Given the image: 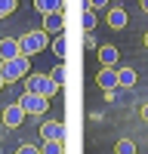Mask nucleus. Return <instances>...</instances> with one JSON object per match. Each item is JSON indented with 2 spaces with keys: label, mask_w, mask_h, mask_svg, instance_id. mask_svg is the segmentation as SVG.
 I'll return each mask as SVG.
<instances>
[{
  "label": "nucleus",
  "mask_w": 148,
  "mask_h": 154,
  "mask_svg": "<svg viewBox=\"0 0 148 154\" xmlns=\"http://www.w3.org/2000/svg\"><path fill=\"white\" fill-rule=\"evenodd\" d=\"M142 12H148V0H142Z\"/></svg>",
  "instance_id": "obj_24"
},
{
  "label": "nucleus",
  "mask_w": 148,
  "mask_h": 154,
  "mask_svg": "<svg viewBox=\"0 0 148 154\" xmlns=\"http://www.w3.org/2000/svg\"><path fill=\"white\" fill-rule=\"evenodd\" d=\"M46 43H49V34L43 28L40 31H28V34L19 37V46H22L25 56H34V53H40V49H46Z\"/></svg>",
  "instance_id": "obj_3"
},
{
  "label": "nucleus",
  "mask_w": 148,
  "mask_h": 154,
  "mask_svg": "<svg viewBox=\"0 0 148 154\" xmlns=\"http://www.w3.org/2000/svg\"><path fill=\"white\" fill-rule=\"evenodd\" d=\"M49 77H53L56 86H65V80H68V68H65V65H56L53 71H49Z\"/></svg>",
  "instance_id": "obj_14"
},
{
  "label": "nucleus",
  "mask_w": 148,
  "mask_h": 154,
  "mask_svg": "<svg viewBox=\"0 0 148 154\" xmlns=\"http://www.w3.org/2000/svg\"><path fill=\"white\" fill-rule=\"evenodd\" d=\"M28 59H31V56L19 53L16 59L0 62V74H3V80H6V83H12V80H22V77L28 74V68H31V62H28Z\"/></svg>",
  "instance_id": "obj_1"
},
{
  "label": "nucleus",
  "mask_w": 148,
  "mask_h": 154,
  "mask_svg": "<svg viewBox=\"0 0 148 154\" xmlns=\"http://www.w3.org/2000/svg\"><path fill=\"white\" fill-rule=\"evenodd\" d=\"M40 139H43V142L59 139V142H62V139H65V126H62L59 120H43L40 123Z\"/></svg>",
  "instance_id": "obj_6"
},
{
  "label": "nucleus",
  "mask_w": 148,
  "mask_h": 154,
  "mask_svg": "<svg viewBox=\"0 0 148 154\" xmlns=\"http://www.w3.org/2000/svg\"><path fill=\"white\" fill-rule=\"evenodd\" d=\"M3 123L9 126V130H16V126H22V123H25V111H22L19 102H16V105H6V108H3Z\"/></svg>",
  "instance_id": "obj_7"
},
{
  "label": "nucleus",
  "mask_w": 148,
  "mask_h": 154,
  "mask_svg": "<svg viewBox=\"0 0 148 154\" xmlns=\"http://www.w3.org/2000/svg\"><path fill=\"white\" fill-rule=\"evenodd\" d=\"M34 9L40 12V16H46V12L62 9V0H34Z\"/></svg>",
  "instance_id": "obj_13"
},
{
  "label": "nucleus",
  "mask_w": 148,
  "mask_h": 154,
  "mask_svg": "<svg viewBox=\"0 0 148 154\" xmlns=\"http://www.w3.org/2000/svg\"><path fill=\"white\" fill-rule=\"evenodd\" d=\"M142 120L148 123V105H142Z\"/></svg>",
  "instance_id": "obj_23"
},
{
  "label": "nucleus",
  "mask_w": 148,
  "mask_h": 154,
  "mask_svg": "<svg viewBox=\"0 0 148 154\" xmlns=\"http://www.w3.org/2000/svg\"><path fill=\"white\" fill-rule=\"evenodd\" d=\"M59 89L62 86H56L49 74H28V80H25V93H37V96H46V99H53Z\"/></svg>",
  "instance_id": "obj_2"
},
{
  "label": "nucleus",
  "mask_w": 148,
  "mask_h": 154,
  "mask_svg": "<svg viewBox=\"0 0 148 154\" xmlns=\"http://www.w3.org/2000/svg\"><path fill=\"white\" fill-rule=\"evenodd\" d=\"M19 53H22V46H19V40H16V37H3V40H0V62L16 59Z\"/></svg>",
  "instance_id": "obj_9"
},
{
  "label": "nucleus",
  "mask_w": 148,
  "mask_h": 154,
  "mask_svg": "<svg viewBox=\"0 0 148 154\" xmlns=\"http://www.w3.org/2000/svg\"><path fill=\"white\" fill-rule=\"evenodd\" d=\"M9 12H16V0H0V19H6Z\"/></svg>",
  "instance_id": "obj_19"
},
{
  "label": "nucleus",
  "mask_w": 148,
  "mask_h": 154,
  "mask_svg": "<svg viewBox=\"0 0 148 154\" xmlns=\"http://www.w3.org/2000/svg\"><path fill=\"white\" fill-rule=\"evenodd\" d=\"M145 46H148V34H145Z\"/></svg>",
  "instance_id": "obj_26"
},
{
  "label": "nucleus",
  "mask_w": 148,
  "mask_h": 154,
  "mask_svg": "<svg viewBox=\"0 0 148 154\" xmlns=\"http://www.w3.org/2000/svg\"><path fill=\"white\" fill-rule=\"evenodd\" d=\"M62 28H65V16H62V9L46 12V16H43V31L46 34H62Z\"/></svg>",
  "instance_id": "obj_8"
},
{
  "label": "nucleus",
  "mask_w": 148,
  "mask_h": 154,
  "mask_svg": "<svg viewBox=\"0 0 148 154\" xmlns=\"http://www.w3.org/2000/svg\"><path fill=\"white\" fill-rule=\"evenodd\" d=\"M114 154H136V142H130V139H120V142L114 145Z\"/></svg>",
  "instance_id": "obj_18"
},
{
  "label": "nucleus",
  "mask_w": 148,
  "mask_h": 154,
  "mask_svg": "<svg viewBox=\"0 0 148 154\" xmlns=\"http://www.w3.org/2000/svg\"><path fill=\"white\" fill-rule=\"evenodd\" d=\"M99 86H102L105 93H114L117 89V68L114 65H102L99 68Z\"/></svg>",
  "instance_id": "obj_5"
},
{
  "label": "nucleus",
  "mask_w": 148,
  "mask_h": 154,
  "mask_svg": "<svg viewBox=\"0 0 148 154\" xmlns=\"http://www.w3.org/2000/svg\"><path fill=\"white\" fill-rule=\"evenodd\" d=\"M127 22H130V16H127V9H120V6H114V9H111L108 12V25H111V28H127Z\"/></svg>",
  "instance_id": "obj_10"
},
{
  "label": "nucleus",
  "mask_w": 148,
  "mask_h": 154,
  "mask_svg": "<svg viewBox=\"0 0 148 154\" xmlns=\"http://www.w3.org/2000/svg\"><path fill=\"white\" fill-rule=\"evenodd\" d=\"M53 53H56V59L68 56V40H65V37H56V40H53Z\"/></svg>",
  "instance_id": "obj_17"
},
{
  "label": "nucleus",
  "mask_w": 148,
  "mask_h": 154,
  "mask_svg": "<svg viewBox=\"0 0 148 154\" xmlns=\"http://www.w3.org/2000/svg\"><path fill=\"white\" fill-rule=\"evenodd\" d=\"M117 86H136V71L133 68H117Z\"/></svg>",
  "instance_id": "obj_12"
},
{
  "label": "nucleus",
  "mask_w": 148,
  "mask_h": 154,
  "mask_svg": "<svg viewBox=\"0 0 148 154\" xmlns=\"http://www.w3.org/2000/svg\"><path fill=\"white\" fill-rule=\"evenodd\" d=\"M40 154H65V148H62L59 139H49V142L40 145Z\"/></svg>",
  "instance_id": "obj_15"
},
{
  "label": "nucleus",
  "mask_w": 148,
  "mask_h": 154,
  "mask_svg": "<svg viewBox=\"0 0 148 154\" xmlns=\"http://www.w3.org/2000/svg\"><path fill=\"white\" fill-rule=\"evenodd\" d=\"M19 105L25 114H46L49 111V99L46 96H37V93H22Z\"/></svg>",
  "instance_id": "obj_4"
},
{
  "label": "nucleus",
  "mask_w": 148,
  "mask_h": 154,
  "mask_svg": "<svg viewBox=\"0 0 148 154\" xmlns=\"http://www.w3.org/2000/svg\"><path fill=\"white\" fill-rule=\"evenodd\" d=\"M96 9H90V6H83V31H93L96 28Z\"/></svg>",
  "instance_id": "obj_16"
},
{
  "label": "nucleus",
  "mask_w": 148,
  "mask_h": 154,
  "mask_svg": "<svg viewBox=\"0 0 148 154\" xmlns=\"http://www.w3.org/2000/svg\"><path fill=\"white\" fill-rule=\"evenodd\" d=\"M83 46L86 49H96L99 43H96V37H93V31H86V37H83Z\"/></svg>",
  "instance_id": "obj_21"
},
{
  "label": "nucleus",
  "mask_w": 148,
  "mask_h": 154,
  "mask_svg": "<svg viewBox=\"0 0 148 154\" xmlns=\"http://www.w3.org/2000/svg\"><path fill=\"white\" fill-rule=\"evenodd\" d=\"M108 3H111V0H86L83 6H90V9H96V12H99V9H105Z\"/></svg>",
  "instance_id": "obj_20"
},
{
  "label": "nucleus",
  "mask_w": 148,
  "mask_h": 154,
  "mask_svg": "<svg viewBox=\"0 0 148 154\" xmlns=\"http://www.w3.org/2000/svg\"><path fill=\"white\" fill-rule=\"evenodd\" d=\"M16 154H40V148H34V145H22Z\"/></svg>",
  "instance_id": "obj_22"
},
{
  "label": "nucleus",
  "mask_w": 148,
  "mask_h": 154,
  "mask_svg": "<svg viewBox=\"0 0 148 154\" xmlns=\"http://www.w3.org/2000/svg\"><path fill=\"white\" fill-rule=\"evenodd\" d=\"M3 83H6V80H3V74H0V89H3Z\"/></svg>",
  "instance_id": "obj_25"
},
{
  "label": "nucleus",
  "mask_w": 148,
  "mask_h": 154,
  "mask_svg": "<svg viewBox=\"0 0 148 154\" xmlns=\"http://www.w3.org/2000/svg\"><path fill=\"white\" fill-rule=\"evenodd\" d=\"M99 62L102 65H117V46H99Z\"/></svg>",
  "instance_id": "obj_11"
}]
</instances>
